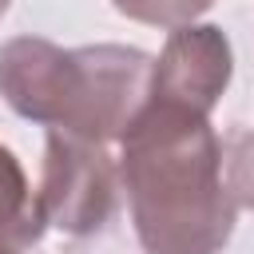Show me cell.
Instances as JSON below:
<instances>
[{
  "label": "cell",
  "instance_id": "obj_1",
  "mask_svg": "<svg viewBox=\"0 0 254 254\" xmlns=\"http://www.w3.org/2000/svg\"><path fill=\"white\" fill-rule=\"evenodd\" d=\"M119 183L147 254H218L238 202L222 179V143L206 115L147 99L119 135Z\"/></svg>",
  "mask_w": 254,
  "mask_h": 254
},
{
  "label": "cell",
  "instance_id": "obj_2",
  "mask_svg": "<svg viewBox=\"0 0 254 254\" xmlns=\"http://www.w3.org/2000/svg\"><path fill=\"white\" fill-rule=\"evenodd\" d=\"M151 67L147 52L123 44L67 52L40 36H16L0 48V95L24 119L107 147L143 111Z\"/></svg>",
  "mask_w": 254,
  "mask_h": 254
},
{
  "label": "cell",
  "instance_id": "obj_3",
  "mask_svg": "<svg viewBox=\"0 0 254 254\" xmlns=\"http://www.w3.org/2000/svg\"><path fill=\"white\" fill-rule=\"evenodd\" d=\"M119 194V167L111 163L103 143H87L64 131H48L44 179L36 190L44 226L64 234H95Z\"/></svg>",
  "mask_w": 254,
  "mask_h": 254
},
{
  "label": "cell",
  "instance_id": "obj_4",
  "mask_svg": "<svg viewBox=\"0 0 254 254\" xmlns=\"http://www.w3.org/2000/svg\"><path fill=\"white\" fill-rule=\"evenodd\" d=\"M230 71H234V60H230L226 36L210 24H187L171 32L163 56L155 60L147 99L210 115V107L222 99L230 83Z\"/></svg>",
  "mask_w": 254,
  "mask_h": 254
},
{
  "label": "cell",
  "instance_id": "obj_5",
  "mask_svg": "<svg viewBox=\"0 0 254 254\" xmlns=\"http://www.w3.org/2000/svg\"><path fill=\"white\" fill-rule=\"evenodd\" d=\"M40 234H44V214L24 179V167L8 147H0V254H20Z\"/></svg>",
  "mask_w": 254,
  "mask_h": 254
},
{
  "label": "cell",
  "instance_id": "obj_6",
  "mask_svg": "<svg viewBox=\"0 0 254 254\" xmlns=\"http://www.w3.org/2000/svg\"><path fill=\"white\" fill-rule=\"evenodd\" d=\"M115 12L139 20V24H155V28H187L198 12L210 8V0H111Z\"/></svg>",
  "mask_w": 254,
  "mask_h": 254
},
{
  "label": "cell",
  "instance_id": "obj_7",
  "mask_svg": "<svg viewBox=\"0 0 254 254\" xmlns=\"http://www.w3.org/2000/svg\"><path fill=\"white\" fill-rule=\"evenodd\" d=\"M222 179L234 202L254 206V131H238L222 147Z\"/></svg>",
  "mask_w": 254,
  "mask_h": 254
},
{
  "label": "cell",
  "instance_id": "obj_8",
  "mask_svg": "<svg viewBox=\"0 0 254 254\" xmlns=\"http://www.w3.org/2000/svg\"><path fill=\"white\" fill-rule=\"evenodd\" d=\"M4 8H8V0H0V16H4Z\"/></svg>",
  "mask_w": 254,
  "mask_h": 254
}]
</instances>
